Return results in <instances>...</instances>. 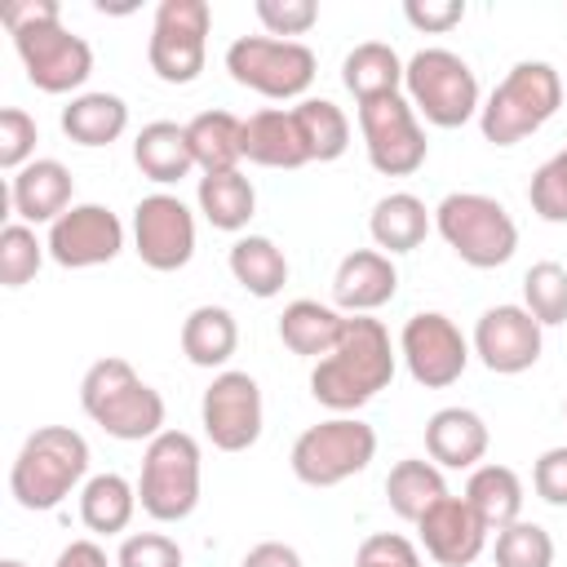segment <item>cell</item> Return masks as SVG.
Masks as SVG:
<instances>
[{
	"label": "cell",
	"mask_w": 567,
	"mask_h": 567,
	"mask_svg": "<svg viewBox=\"0 0 567 567\" xmlns=\"http://www.w3.org/2000/svg\"><path fill=\"white\" fill-rule=\"evenodd\" d=\"M394 368L399 359L390 346V328L368 315H346L341 341L310 368V394L328 412L350 416L394 381Z\"/></svg>",
	"instance_id": "1"
},
{
	"label": "cell",
	"mask_w": 567,
	"mask_h": 567,
	"mask_svg": "<svg viewBox=\"0 0 567 567\" xmlns=\"http://www.w3.org/2000/svg\"><path fill=\"white\" fill-rule=\"evenodd\" d=\"M4 27L13 35L27 80L40 93H75L93 75V49L84 35L62 27L58 0H9Z\"/></svg>",
	"instance_id": "2"
},
{
	"label": "cell",
	"mask_w": 567,
	"mask_h": 567,
	"mask_svg": "<svg viewBox=\"0 0 567 567\" xmlns=\"http://www.w3.org/2000/svg\"><path fill=\"white\" fill-rule=\"evenodd\" d=\"M80 408L93 425H102L120 443H151L164 434V399L151 390L128 359L106 354L80 381Z\"/></svg>",
	"instance_id": "3"
},
{
	"label": "cell",
	"mask_w": 567,
	"mask_h": 567,
	"mask_svg": "<svg viewBox=\"0 0 567 567\" xmlns=\"http://www.w3.org/2000/svg\"><path fill=\"white\" fill-rule=\"evenodd\" d=\"M89 474V443L71 425H40L9 465V492L22 509H58Z\"/></svg>",
	"instance_id": "4"
},
{
	"label": "cell",
	"mask_w": 567,
	"mask_h": 567,
	"mask_svg": "<svg viewBox=\"0 0 567 567\" xmlns=\"http://www.w3.org/2000/svg\"><path fill=\"white\" fill-rule=\"evenodd\" d=\"M563 71H554L549 62H514L509 75L492 89V97L478 111V128L492 146H518L523 137H532L540 124H549L563 106Z\"/></svg>",
	"instance_id": "5"
},
{
	"label": "cell",
	"mask_w": 567,
	"mask_h": 567,
	"mask_svg": "<svg viewBox=\"0 0 567 567\" xmlns=\"http://www.w3.org/2000/svg\"><path fill=\"white\" fill-rule=\"evenodd\" d=\"M434 230L474 270H496L518 248V226L509 208L483 190H452L434 208Z\"/></svg>",
	"instance_id": "6"
},
{
	"label": "cell",
	"mask_w": 567,
	"mask_h": 567,
	"mask_svg": "<svg viewBox=\"0 0 567 567\" xmlns=\"http://www.w3.org/2000/svg\"><path fill=\"white\" fill-rule=\"evenodd\" d=\"M403 97L416 115H425L434 128H461L483 111L478 102V75L474 66L452 49H416L403 66Z\"/></svg>",
	"instance_id": "7"
},
{
	"label": "cell",
	"mask_w": 567,
	"mask_h": 567,
	"mask_svg": "<svg viewBox=\"0 0 567 567\" xmlns=\"http://www.w3.org/2000/svg\"><path fill=\"white\" fill-rule=\"evenodd\" d=\"M137 505L155 523H182L199 505V443L186 430H164L142 452Z\"/></svg>",
	"instance_id": "8"
},
{
	"label": "cell",
	"mask_w": 567,
	"mask_h": 567,
	"mask_svg": "<svg viewBox=\"0 0 567 567\" xmlns=\"http://www.w3.org/2000/svg\"><path fill=\"white\" fill-rule=\"evenodd\" d=\"M377 456V430L359 416H328L297 434L292 443V474L306 487H337L363 474Z\"/></svg>",
	"instance_id": "9"
},
{
	"label": "cell",
	"mask_w": 567,
	"mask_h": 567,
	"mask_svg": "<svg viewBox=\"0 0 567 567\" xmlns=\"http://www.w3.org/2000/svg\"><path fill=\"white\" fill-rule=\"evenodd\" d=\"M226 71L235 84L261 93V97H275V102H288V97H301L310 84H315V71H319V58L310 44L301 40H275V35H239L230 40L226 49Z\"/></svg>",
	"instance_id": "10"
},
{
	"label": "cell",
	"mask_w": 567,
	"mask_h": 567,
	"mask_svg": "<svg viewBox=\"0 0 567 567\" xmlns=\"http://www.w3.org/2000/svg\"><path fill=\"white\" fill-rule=\"evenodd\" d=\"M208 27H213L208 0H159L146 40L151 71L164 84H195L208 58Z\"/></svg>",
	"instance_id": "11"
},
{
	"label": "cell",
	"mask_w": 567,
	"mask_h": 567,
	"mask_svg": "<svg viewBox=\"0 0 567 567\" xmlns=\"http://www.w3.org/2000/svg\"><path fill=\"white\" fill-rule=\"evenodd\" d=\"M359 133H363L368 164L385 177H412L430 155L425 128L403 93L359 102Z\"/></svg>",
	"instance_id": "12"
},
{
	"label": "cell",
	"mask_w": 567,
	"mask_h": 567,
	"mask_svg": "<svg viewBox=\"0 0 567 567\" xmlns=\"http://www.w3.org/2000/svg\"><path fill=\"white\" fill-rule=\"evenodd\" d=\"M261 421H266V408H261L257 377L239 368H221L199 399V425L208 443L217 452H248L261 439Z\"/></svg>",
	"instance_id": "13"
},
{
	"label": "cell",
	"mask_w": 567,
	"mask_h": 567,
	"mask_svg": "<svg viewBox=\"0 0 567 567\" xmlns=\"http://www.w3.org/2000/svg\"><path fill=\"white\" fill-rule=\"evenodd\" d=\"M399 354L416 385L443 390V385L461 381V372L470 363V341L443 310H416L399 332Z\"/></svg>",
	"instance_id": "14"
},
{
	"label": "cell",
	"mask_w": 567,
	"mask_h": 567,
	"mask_svg": "<svg viewBox=\"0 0 567 567\" xmlns=\"http://www.w3.org/2000/svg\"><path fill=\"white\" fill-rule=\"evenodd\" d=\"M133 252L159 275L182 270L195 257V213L168 190L142 195L133 208Z\"/></svg>",
	"instance_id": "15"
},
{
	"label": "cell",
	"mask_w": 567,
	"mask_h": 567,
	"mask_svg": "<svg viewBox=\"0 0 567 567\" xmlns=\"http://www.w3.org/2000/svg\"><path fill=\"white\" fill-rule=\"evenodd\" d=\"M49 257L66 270H89L106 266L124 248V221L106 204H71L53 226H49Z\"/></svg>",
	"instance_id": "16"
},
{
	"label": "cell",
	"mask_w": 567,
	"mask_h": 567,
	"mask_svg": "<svg viewBox=\"0 0 567 567\" xmlns=\"http://www.w3.org/2000/svg\"><path fill=\"white\" fill-rule=\"evenodd\" d=\"M474 354L483 359L487 372L496 377H518L536 368L545 350V328L523 310V306H487L474 323Z\"/></svg>",
	"instance_id": "17"
},
{
	"label": "cell",
	"mask_w": 567,
	"mask_h": 567,
	"mask_svg": "<svg viewBox=\"0 0 567 567\" xmlns=\"http://www.w3.org/2000/svg\"><path fill=\"white\" fill-rule=\"evenodd\" d=\"M416 536L439 567H470L487 545V523L474 514L465 496H443L421 514Z\"/></svg>",
	"instance_id": "18"
},
{
	"label": "cell",
	"mask_w": 567,
	"mask_h": 567,
	"mask_svg": "<svg viewBox=\"0 0 567 567\" xmlns=\"http://www.w3.org/2000/svg\"><path fill=\"white\" fill-rule=\"evenodd\" d=\"M394 292H399V270L381 248L346 252L332 275V301L346 315H372L377 306L394 301Z\"/></svg>",
	"instance_id": "19"
},
{
	"label": "cell",
	"mask_w": 567,
	"mask_h": 567,
	"mask_svg": "<svg viewBox=\"0 0 567 567\" xmlns=\"http://www.w3.org/2000/svg\"><path fill=\"white\" fill-rule=\"evenodd\" d=\"M71 195H75V177L62 159H31L27 168H18L9 177L13 217L27 226H40V221L53 226L71 208Z\"/></svg>",
	"instance_id": "20"
},
{
	"label": "cell",
	"mask_w": 567,
	"mask_h": 567,
	"mask_svg": "<svg viewBox=\"0 0 567 567\" xmlns=\"http://www.w3.org/2000/svg\"><path fill=\"white\" fill-rule=\"evenodd\" d=\"M487 421L474 408H439L425 421V452L443 470H474L487 456Z\"/></svg>",
	"instance_id": "21"
},
{
	"label": "cell",
	"mask_w": 567,
	"mask_h": 567,
	"mask_svg": "<svg viewBox=\"0 0 567 567\" xmlns=\"http://www.w3.org/2000/svg\"><path fill=\"white\" fill-rule=\"evenodd\" d=\"M244 159L261 164V168H301V164H310V151L301 142V128H297L292 111H279V106L252 111L244 120Z\"/></svg>",
	"instance_id": "22"
},
{
	"label": "cell",
	"mask_w": 567,
	"mask_h": 567,
	"mask_svg": "<svg viewBox=\"0 0 567 567\" xmlns=\"http://www.w3.org/2000/svg\"><path fill=\"white\" fill-rule=\"evenodd\" d=\"M434 226V213L412 195V190H390L372 204V217H368V235L372 244L394 257V252H412L421 248V239L430 235Z\"/></svg>",
	"instance_id": "23"
},
{
	"label": "cell",
	"mask_w": 567,
	"mask_h": 567,
	"mask_svg": "<svg viewBox=\"0 0 567 567\" xmlns=\"http://www.w3.org/2000/svg\"><path fill=\"white\" fill-rule=\"evenodd\" d=\"M133 164L142 168V177H151L159 186L182 182L195 168L186 124H177V120H151V124H142V133L133 137Z\"/></svg>",
	"instance_id": "24"
},
{
	"label": "cell",
	"mask_w": 567,
	"mask_h": 567,
	"mask_svg": "<svg viewBox=\"0 0 567 567\" xmlns=\"http://www.w3.org/2000/svg\"><path fill=\"white\" fill-rule=\"evenodd\" d=\"M341 332H346V315L337 306H323V301H310V297L288 301L284 315H279V341L292 354L315 359V363L323 354H332V346L341 341Z\"/></svg>",
	"instance_id": "25"
},
{
	"label": "cell",
	"mask_w": 567,
	"mask_h": 567,
	"mask_svg": "<svg viewBox=\"0 0 567 567\" xmlns=\"http://www.w3.org/2000/svg\"><path fill=\"white\" fill-rule=\"evenodd\" d=\"M128 128V102L120 93H75L66 106H62V133L75 142V146H111L120 142Z\"/></svg>",
	"instance_id": "26"
},
{
	"label": "cell",
	"mask_w": 567,
	"mask_h": 567,
	"mask_svg": "<svg viewBox=\"0 0 567 567\" xmlns=\"http://www.w3.org/2000/svg\"><path fill=\"white\" fill-rule=\"evenodd\" d=\"M199 173H235L244 159V120L230 111H199L186 124Z\"/></svg>",
	"instance_id": "27"
},
{
	"label": "cell",
	"mask_w": 567,
	"mask_h": 567,
	"mask_svg": "<svg viewBox=\"0 0 567 567\" xmlns=\"http://www.w3.org/2000/svg\"><path fill=\"white\" fill-rule=\"evenodd\" d=\"M226 266H230L235 284H239L244 292L261 297V301H266V297H279L284 284H288V257H284V248H279L275 239H266V235H239V239L230 244Z\"/></svg>",
	"instance_id": "28"
},
{
	"label": "cell",
	"mask_w": 567,
	"mask_h": 567,
	"mask_svg": "<svg viewBox=\"0 0 567 567\" xmlns=\"http://www.w3.org/2000/svg\"><path fill=\"white\" fill-rule=\"evenodd\" d=\"M239 346V323L226 306H195L182 319V354L195 368H226Z\"/></svg>",
	"instance_id": "29"
},
{
	"label": "cell",
	"mask_w": 567,
	"mask_h": 567,
	"mask_svg": "<svg viewBox=\"0 0 567 567\" xmlns=\"http://www.w3.org/2000/svg\"><path fill=\"white\" fill-rule=\"evenodd\" d=\"M465 501L487 523V532H501V527H509V523L523 518V483H518V474L509 465H496V461L470 470Z\"/></svg>",
	"instance_id": "30"
},
{
	"label": "cell",
	"mask_w": 567,
	"mask_h": 567,
	"mask_svg": "<svg viewBox=\"0 0 567 567\" xmlns=\"http://www.w3.org/2000/svg\"><path fill=\"white\" fill-rule=\"evenodd\" d=\"M137 514V487L106 470V474H93L84 487H80V523L97 536H120Z\"/></svg>",
	"instance_id": "31"
},
{
	"label": "cell",
	"mask_w": 567,
	"mask_h": 567,
	"mask_svg": "<svg viewBox=\"0 0 567 567\" xmlns=\"http://www.w3.org/2000/svg\"><path fill=\"white\" fill-rule=\"evenodd\" d=\"M403 58L381 44V40H363L346 53L341 62V84L354 93V102H372V97H385V93H399L403 89Z\"/></svg>",
	"instance_id": "32"
},
{
	"label": "cell",
	"mask_w": 567,
	"mask_h": 567,
	"mask_svg": "<svg viewBox=\"0 0 567 567\" xmlns=\"http://www.w3.org/2000/svg\"><path fill=\"white\" fill-rule=\"evenodd\" d=\"M195 204L199 213L208 217L213 230H244L257 213V190L252 182L235 168V173H204L199 186H195Z\"/></svg>",
	"instance_id": "33"
},
{
	"label": "cell",
	"mask_w": 567,
	"mask_h": 567,
	"mask_svg": "<svg viewBox=\"0 0 567 567\" xmlns=\"http://www.w3.org/2000/svg\"><path fill=\"white\" fill-rule=\"evenodd\" d=\"M443 496H447L443 470L425 456H408L385 474V501L403 523H421V514L430 505H439Z\"/></svg>",
	"instance_id": "34"
},
{
	"label": "cell",
	"mask_w": 567,
	"mask_h": 567,
	"mask_svg": "<svg viewBox=\"0 0 567 567\" xmlns=\"http://www.w3.org/2000/svg\"><path fill=\"white\" fill-rule=\"evenodd\" d=\"M292 120L301 128V142H306L310 159L332 164V159L346 155V146H350V120H346V111L337 102H328V97H301L292 106Z\"/></svg>",
	"instance_id": "35"
},
{
	"label": "cell",
	"mask_w": 567,
	"mask_h": 567,
	"mask_svg": "<svg viewBox=\"0 0 567 567\" xmlns=\"http://www.w3.org/2000/svg\"><path fill=\"white\" fill-rule=\"evenodd\" d=\"M523 310L540 328L567 323V266L558 261H536L523 275Z\"/></svg>",
	"instance_id": "36"
},
{
	"label": "cell",
	"mask_w": 567,
	"mask_h": 567,
	"mask_svg": "<svg viewBox=\"0 0 567 567\" xmlns=\"http://www.w3.org/2000/svg\"><path fill=\"white\" fill-rule=\"evenodd\" d=\"M44 257H49V244H40L27 221H9L0 230V284L4 288L31 284L35 270L44 266Z\"/></svg>",
	"instance_id": "37"
},
{
	"label": "cell",
	"mask_w": 567,
	"mask_h": 567,
	"mask_svg": "<svg viewBox=\"0 0 567 567\" xmlns=\"http://www.w3.org/2000/svg\"><path fill=\"white\" fill-rule=\"evenodd\" d=\"M496 567H554V536L540 523H509L496 532Z\"/></svg>",
	"instance_id": "38"
},
{
	"label": "cell",
	"mask_w": 567,
	"mask_h": 567,
	"mask_svg": "<svg viewBox=\"0 0 567 567\" xmlns=\"http://www.w3.org/2000/svg\"><path fill=\"white\" fill-rule=\"evenodd\" d=\"M527 204L540 221H554V226H567V146L558 155H549L536 173H532V186H527Z\"/></svg>",
	"instance_id": "39"
},
{
	"label": "cell",
	"mask_w": 567,
	"mask_h": 567,
	"mask_svg": "<svg viewBox=\"0 0 567 567\" xmlns=\"http://www.w3.org/2000/svg\"><path fill=\"white\" fill-rule=\"evenodd\" d=\"M35 142H40L35 120L22 106H4L0 111V168H9V173L27 168L35 159Z\"/></svg>",
	"instance_id": "40"
},
{
	"label": "cell",
	"mask_w": 567,
	"mask_h": 567,
	"mask_svg": "<svg viewBox=\"0 0 567 567\" xmlns=\"http://www.w3.org/2000/svg\"><path fill=\"white\" fill-rule=\"evenodd\" d=\"M257 22L266 27V35L292 40L319 22V4L315 0H257Z\"/></svg>",
	"instance_id": "41"
},
{
	"label": "cell",
	"mask_w": 567,
	"mask_h": 567,
	"mask_svg": "<svg viewBox=\"0 0 567 567\" xmlns=\"http://www.w3.org/2000/svg\"><path fill=\"white\" fill-rule=\"evenodd\" d=\"M115 567H182V545L164 532H133L120 540Z\"/></svg>",
	"instance_id": "42"
},
{
	"label": "cell",
	"mask_w": 567,
	"mask_h": 567,
	"mask_svg": "<svg viewBox=\"0 0 567 567\" xmlns=\"http://www.w3.org/2000/svg\"><path fill=\"white\" fill-rule=\"evenodd\" d=\"M354 567H421V554L399 532H372L354 549Z\"/></svg>",
	"instance_id": "43"
},
{
	"label": "cell",
	"mask_w": 567,
	"mask_h": 567,
	"mask_svg": "<svg viewBox=\"0 0 567 567\" xmlns=\"http://www.w3.org/2000/svg\"><path fill=\"white\" fill-rule=\"evenodd\" d=\"M532 487L545 505H567V447H545L532 465Z\"/></svg>",
	"instance_id": "44"
},
{
	"label": "cell",
	"mask_w": 567,
	"mask_h": 567,
	"mask_svg": "<svg viewBox=\"0 0 567 567\" xmlns=\"http://www.w3.org/2000/svg\"><path fill=\"white\" fill-rule=\"evenodd\" d=\"M403 18H408L416 31L443 35V31H452V27L465 18V4H461V0H408V4H403Z\"/></svg>",
	"instance_id": "45"
},
{
	"label": "cell",
	"mask_w": 567,
	"mask_h": 567,
	"mask_svg": "<svg viewBox=\"0 0 567 567\" xmlns=\"http://www.w3.org/2000/svg\"><path fill=\"white\" fill-rule=\"evenodd\" d=\"M239 567H306V563H301V554H297L292 545H284V540H261V545H252V549L244 554Z\"/></svg>",
	"instance_id": "46"
},
{
	"label": "cell",
	"mask_w": 567,
	"mask_h": 567,
	"mask_svg": "<svg viewBox=\"0 0 567 567\" xmlns=\"http://www.w3.org/2000/svg\"><path fill=\"white\" fill-rule=\"evenodd\" d=\"M53 567H111V563H106V549H102L97 540H71V545L53 558Z\"/></svg>",
	"instance_id": "47"
},
{
	"label": "cell",
	"mask_w": 567,
	"mask_h": 567,
	"mask_svg": "<svg viewBox=\"0 0 567 567\" xmlns=\"http://www.w3.org/2000/svg\"><path fill=\"white\" fill-rule=\"evenodd\" d=\"M0 567H27L22 558H0Z\"/></svg>",
	"instance_id": "48"
},
{
	"label": "cell",
	"mask_w": 567,
	"mask_h": 567,
	"mask_svg": "<svg viewBox=\"0 0 567 567\" xmlns=\"http://www.w3.org/2000/svg\"><path fill=\"white\" fill-rule=\"evenodd\" d=\"M563 412H567V403H563Z\"/></svg>",
	"instance_id": "49"
}]
</instances>
